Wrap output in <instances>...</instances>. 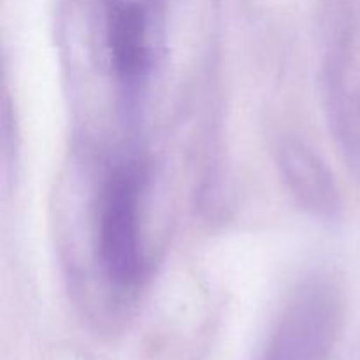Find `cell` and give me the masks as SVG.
<instances>
[{"label": "cell", "mask_w": 360, "mask_h": 360, "mask_svg": "<svg viewBox=\"0 0 360 360\" xmlns=\"http://www.w3.org/2000/svg\"><path fill=\"white\" fill-rule=\"evenodd\" d=\"M105 34L125 97L132 98L150 67V11L141 0H108Z\"/></svg>", "instance_id": "cell-2"}, {"label": "cell", "mask_w": 360, "mask_h": 360, "mask_svg": "<svg viewBox=\"0 0 360 360\" xmlns=\"http://www.w3.org/2000/svg\"><path fill=\"white\" fill-rule=\"evenodd\" d=\"M141 176L136 164L116 167L105 185L98 220V255L105 274L120 287L136 283L143 271L137 231Z\"/></svg>", "instance_id": "cell-1"}, {"label": "cell", "mask_w": 360, "mask_h": 360, "mask_svg": "<svg viewBox=\"0 0 360 360\" xmlns=\"http://www.w3.org/2000/svg\"><path fill=\"white\" fill-rule=\"evenodd\" d=\"M280 164L294 195L308 210L330 214L336 210V188L326 165L299 141H288L280 150Z\"/></svg>", "instance_id": "cell-3"}]
</instances>
